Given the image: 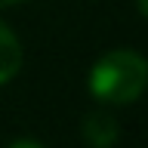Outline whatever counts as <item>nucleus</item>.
I'll list each match as a JSON object with an SVG mask.
<instances>
[{
	"label": "nucleus",
	"mask_w": 148,
	"mask_h": 148,
	"mask_svg": "<svg viewBox=\"0 0 148 148\" xmlns=\"http://www.w3.org/2000/svg\"><path fill=\"white\" fill-rule=\"evenodd\" d=\"M148 86V62L133 49L105 53L92 65L90 90L105 105H130Z\"/></svg>",
	"instance_id": "1"
},
{
	"label": "nucleus",
	"mask_w": 148,
	"mask_h": 148,
	"mask_svg": "<svg viewBox=\"0 0 148 148\" xmlns=\"http://www.w3.org/2000/svg\"><path fill=\"white\" fill-rule=\"evenodd\" d=\"M83 139L90 148H111L117 142V120L108 108H92L83 117Z\"/></svg>",
	"instance_id": "2"
},
{
	"label": "nucleus",
	"mask_w": 148,
	"mask_h": 148,
	"mask_svg": "<svg viewBox=\"0 0 148 148\" xmlns=\"http://www.w3.org/2000/svg\"><path fill=\"white\" fill-rule=\"evenodd\" d=\"M22 68V43L6 22H0V86L9 83Z\"/></svg>",
	"instance_id": "3"
},
{
	"label": "nucleus",
	"mask_w": 148,
	"mask_h": 148,
	"mask_svg": "<svg viewBox=\"0 0 148 148\" xmlns=\"http://www.w3.org/2000/svg\"><path fill=\"white\" fill-rule=\"evenodd\" d=\"M9 148H43L40 142H34V139H16Z\"/></svg>",
	"instance_id": "4"
},
{
	"label": "nucleus",
	"mask_w": 148,
	"mask_h": 148,
	"mask_svg": "<svg viewBox=\"0 0 148 148\" xmlns=\"http://www.w3.org/2000/svg\"><path fill=\"white\" fill-rule=\"evenodd\" d=\"M136 3H139V9H142V16L148 18V0H136Z\"/></svg>",
	"instance_id": "5"
},
{
	"label": "nucleus",
	"mask_w": 148,
	"mask_h": 148,
	"mask_svg": "<svg viewBox=\"0 0 148 148\" xmlns=\"http://www.w3.org/2000/svg\"><path fill=\"white\" fill-rule=\"evenodd\" d=\"M12 3H22V0H0V6H12Z\"/></svg>",
	"instance_id": "6"
}]
</instances>
